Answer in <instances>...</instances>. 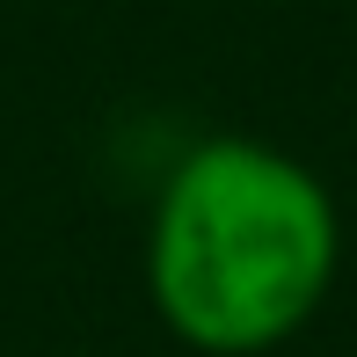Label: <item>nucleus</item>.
<instances>
[{"label":"nucleus","mask_w":357,"mask_h":357,"mask_svg":"<svg viewBox=\"0 0 357 357\" xmlns=\"http://www.w3.org/2000/svg\"><path fill=\"white\" fill-rule=\"evenodd\" d=\"M343 270L335 190L299 153L212 132L146 204V306L197 357H270L328 306Z\"/></svg>","instance_id":"obj_1"}]
</instances>
